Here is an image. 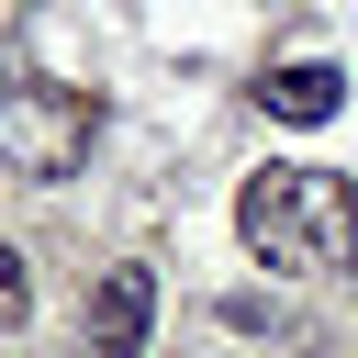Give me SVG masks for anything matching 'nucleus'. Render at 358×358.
<instances>
[{"mask_svg":"<svg viewBox=\"0 0 358 358\" xmlns=\"http://www.w3.org/2000/svg\"><path fill=\"white\" fill-rule=\"evenodd\" d=\"M235 235L257 268H347L358 257V190L336 168H257L235 190Z\"/></svg>","mask_w":358,"mask_h":358,"instance_id":"1","label":"nucleus"},{"mask_svg":"<svg viewBox=\"0 0 358 358\" xmlns=\"http://www.w3.org/2000/svg\"><path fill=\"white\" fill-rule=\"evenodd\" d=\"M101 134V101L90 90H56L34 67H0V168L11 179H67Z\"/></svg>","mask_w":358,"mask_h":358,"instance_id":"2","label":"nucleus"},{"mask_svg":"<svg viewBox=\"0 0 358 358\" xmlns=\"http://www.w3.org/2000/svg\"><path fill=\"white\" fill-rule=\"evenodd\" d=\"M145 324H157V280L145 268H101L90 313H78V358H145Z\"/></svg>","mask_w":358,"mask_h":358,"instance_id":"3","label":"nucleus"},{"mask_svg":"<svg viewBox=\"0 0 358 358\" xmlns=\"http://www.w3.org/2000/svg\"><path fill=\"white\" fill-rule=\"evenodd\" d=\"M280 123H336V101H347V78L324 67V56H302V67H268V90H257Z\"/></svg>","mask_w":358,"mask_h":358,"instance_id":"4","label":"nucleus"},{"mask_svg":"<svg viewBox=\"0 0 358 358\" xmlns=\"http://www.w3.org/2000/svg\"><path fill=\"white\" fill-rule=\"evenodd\" d=\"M22 313H34V280H22V257L0 246V336H22Z\"/></svg>","mask_w":358,"mask_h":358,"instance_id":"5","label":"nucleus"}]
</instances>
